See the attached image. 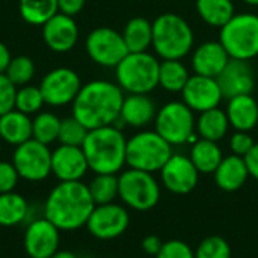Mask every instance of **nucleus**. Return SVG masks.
<instances>
[{
	"label": "nucleus",
	"instance_id": "obj_10",
	"mask_svg": "<svg viewBox=\"0 0 258 258\" xmlns=\"http://www.w3.org/2000/svg\"><path fill=\"white\" fill-rule=\"evenodd\" d=\"M12 163L21 180L29 183L44 181L51 175V150L35 139L15 147Z\"/></svg>",
	"mask_w": 258,
	"mask_h": 258
},
{
	"label": "nucleus",
	"instance_id": "obj_7",
	"mask_svg": "<svg viewBox=\"0 0 258 258\" xmlns=\"http://www.w3.org/2000/svg\"><path fill=\"white\" fill-rule=\"evenodd\" d=\"M219 41L231 59L251 60L258 56V15L243 12L221 27Z\"/></svg>",
	"mask_w": 258,
	"mask_h": 258
},
{
	"label": "nucleus",
	"instance_id": "obj_41",
	"mask_svg": "<svg viewBox=\"0 0 258 258\" xmlns=\"http://www.w3.org/2000/svg\"><path fill=\"white\" fill-rule=\"evenodd\" d=\"M255 145L252 136L249 135V132H236L233 133V136L230 138V150L233 154L245 157L252 147Z\"/></svg>",
	"mask_w": 258,
	"mask_h": 258
},
{
	"label": "nucleus",
	"instance_id": "obj_22",
	"mask_svg": "<svg viewBox=\"0 0 258 258\" xmlns=\"http://www.w3.org/2000/svg\"><path fill=\"white\" fill-rule=\"evenodd\" d=\"M216 186L224 192H236L245 186L249 178V171L245 157L231 154L222 159L213 172Z\"/></svg>",
	"mask_w": 258,
	"mask_h": 258
},
{
	"label": "nucleus",
	"instance_id": "obj_48",
	"mask_svg": "<svg viewBox=\"0 0 258 258\" xmlns=\"http://www.w3.org/2000/svg\"><path fill=\"white\" fill-rule=\"evenodd\" d=\"M0 150H2V148H0Z\"/></svg>",
	"mask_w": 258,
	"mask_h": 258
},
{
	"label": "nucleus",
	"instance_id": "obj_1",
	"mask_svg": "<svg viewBox=\"0 0 258 258\" xmlns=\"http://www.w3.org/2000/svg\"><path fill=\"white\" fill-rule=\"evenodd\" d=\"M95 207L88 184L83 181H59L47 195L42 216L60 231H76L86 227Z\"/></svg>",
	"mask_w": 258,
	"mask_h": 258
},
{
	"label": "nucleus",
	"instance_id": "obj_8",
	"mask_svg": "<svg viewBox=\"0 0 258 258\" xmlns=\"http://www.w3.org/2000/svg\"><path fill=\"white\" fill-rule=\"evenodd\" d=\"M122 204L136 212H148L160 201V183L151 172L128 168L118 175Z\"/></svg>",
	"mask_w": 258,
	"mask_h": 258
},
{
	"label": "nucleus",
	"instance_id": "obj_45",
	"mask_svg": "<svg viewBox=\"0 0 258 258\" xmlns=\"http://www.w3.org/2000/svg\"><path fill=\"white\" fill-rule=\"evenodd\" d=\"M11 59H12V56H11L9 48L0 41V74H3V73L6 71V68H8V65H9Z\"/></svg>",
	"mask_w": 258,
	"mask_h": 258
},
{
	"label": "nucleus",
	"instance_id": "obj_44",
	"mask_svg": "<svg viewBox=\"0 0 258 258\" xmlns=\"http://www.w3.org/2000/svg\"><path fill=\"white\" fill-rule=\"evenodd\" d=\"M245 162L249 171V177L258 181V142H255L252 150L245 156Z\"/></svg>",
	"mask_w": 258,
	"mask_h": 258
},
{
	"label": "nucleus",
	"instance_id": "obj_3",
	"mask_svg": "<svg viewBox=\"0 0 258 258\" xmlns=\"http://www.w3.org/2000/svg\"><path fill=\"white\" fill-rule=\"evenodd\" d=\"M127 139L116 125H106L88 132L82 145L89 171L94 174H118L125 166Z\"/></svg>",
	"mask_w": 258,
	"mask_h": 258
},
{
	"label": "nucleus",
	"instance_id": "obj_37",
	"mask_svg": "<svg viewBox=\"0 0 258 258\" xmlns=\"http://www.w3.org/2000/svg\"><path fill=\"white\" fill-rule=\"evenodd\" d=\"M195 258H231L230 243L222 236H207L195 249Z\"/></svg>",
	"mask_w": 258,
	"mask_h": 258
},
{
	"label": "nucleus",
	"instance_id": "obj_21",
	"mask_svg": "<svg viewBox=\"0 0 258 258\" xmlns=\"http://www.w3.org/2000/svg\"><path fill=\"white\" fill-rule=\"evenodd\" d=\"M157 115L154 100L148 94H127L124 97L119 119L122 125L142 128L153 122Z\"/></svg>",
	"mask_w": 258,
	"mask_h": 258
},
{
	"label": "nucleus",
	"instance_id": "obj_20",
	"mask_svg": "<svg viewBox=\"0 0 258 258\" xmlns=\"http://www.w3.org/2000/svg\"><path fill=\"white\" fill-rule=\"evenodd\" d=\"M231 57L221 41H207L194 50L192 68L195 74L216 79L224 71Z\"/></svg>",
	"mask_w": 258,
	"mask_h": 258
},
{
	"label": "nucleus",
	"instance_id": "obj_40",
	"mask_svg": "<svg viewBox=\"0 0 258 258\" xmlns=\"http://www.w3.org/2000/svg\"><path fill=\"white\" fill-rule=\"evenodd\" d=\"M20 181V175L12 162L0 160V194L14 192Z\"/></svg>",
	"mask_w": 258,
	"mask_h": 258
},
{
	"label": "nucleus",
	"instance_id": "obj_24",
	"mask_svg": "<svg viewBox=\"0 0 258 258\" xmlns=\"http://www.w3.org/2000/svg\"><path fill=\"white\" fill-rule=\"evenodd\" d=\"M0 139L18 147L32 139V118L17 109L0 116Z\"/></svg>",
	"mask_w": 258,
	"mask_h": 258
},
{
	"label": "nucleus",
	"instance_id": "obj_39",
	"mask_svg": "<svg viewBox=\"0 0 258 258\" xmlns=\"http://www.w3.org/2000/svg\"><path fill=\"white\" fill-rule=\"evenodd\" d=\"M17 86L3 73L0 74V116L15 109Z\"/></svg>",
	"mask_w": 258,
	"mask_h": 258
},
{
	"label": "nucleus",
	"instance_id": "obj_28",
	"mask_svg": "<svg viewBox=\"0 0 258 258\" xmlns=\"http://www.w3.org/2000/svg\"><path fill=\"white\" fill-rule=\"evenodd\" d=\"M189 157L200 174H213L222 162L224 154L218 142L198 139L194 142Z\"/></svg>",
	"mask_w": 258,
	"mask_h": 258
},
{
	"label": "nucleus",
	"instance_id": "obj_32",
	"mask_svg": "<svg viewBox=\"0 0 258 258\" xmlns=\"http://www.w3.org/2000/svg\"><path fill=\"white\" fill-rule=\"evenodd\" d=\"M88 189L95 206L115 203L119 194L118 175L116 174H95V177L88 184Z\"/></svg>",
	"mask_w": 258,
	"mask_h": 258
},
{
	"label": "nucleus",
	"instance_id": "obj_36",
	"mask_svg": "<svg viewBox=\"0 0 258 258\" xmlns=\"http://www.w3.org/2000/svg\"><path fill=\"white\" fill-rule=\"evenodd\" d=\"M88 128L76 119L73 115L60 119V128H59V138L57 141L60 145H71V147H82L86 136H88Z\"/></svg>",
	"mask_w": 258,
	"mask_h": 258
},
{
	"label": "nucleus",
	"instance_id": "obj_29",
	"mask_svg": "<svg viewBox=\"0 0 258 258\" xmlns=\"http://www.w3.org/2000/svg\"><path fill=\"white\" fill-rule=\"evenodd\" d=\"M197 11L206 24L219 29L236 14L233 0H197Z\"/></svg>",
	"mask_w": 258,
	"mask_h": 258
},
{
	"label": "nucleus",
	"instance_id": "obj_16",
	"mask_svg": "<svg viewBox=\"0 0 258 258\" xmlns=\"http://www.w3.org/2000/svg\"><path fill=\"white\" fill-rule=\"evenodd\" d=\"M183 101L194 112H206L215 107H219L224 95L221 86L215 77L194 74L189 77L186 86L181 91Z\"/></svg>",
	"mask_w": 258,
	"mask_h": 258
},
{
	"label": "nucleus",
	"instance_id": "obj_2",
	"mask_svg": "<svg viewBox=\"0 0 258 258\" xmlns=\"http://www.w3.org/2000/svg\"><path fill=\"white\" fill-rule=\"evenodd\" d=\"M124 91L118 83L107 80H92L82 85L73 101V116L88 130L115 125L119 119Z\"/></svg>",
	"mask_w": 258,
	"mask_h": 258
},
{
	"label": "nucleus",
	"instance_id": "obj_27",
	"mask_svg": "<svg viewBox=\"0 0 258 258\" xmlns=\"http://www.w3.org/2000/svg\"><path fill=\"white\" fill-rule=\"evenodd\" d=\"M231 125L227 112L221 107L201 112L197 119V132L200 138L213 142H219L221 139H224Z\"/></svg>",
	"mask_w": 258,
	"mask_h": 258
},
{
	"label": "nucleus",
	"instance_id": "obj_38",
	"mask_svg": "<svg viewBox=\"0 0 258 258\" xmlns=\"http://www.w3.org/2000/svg\"><path fill=\"white\" fill-rule=\"evenodd\" d=\"M156 258H195V251L186 242L174 239L163 242V246Z\"/></svg>",
	"mask_w": 258,
	"mask_h": 258
},
{
	"label": "nucleus",
	"instance_id": "obj_12",
	"mask_svg": "<svg viewBox=\"0 0 258 258\" xmlns=\"http://www.w3.org/2000/svg\"><path fill=\"white\" fill-rule=\"evenodd\" d=\"M130 225V215L125 206L109 203L95 206L88 222L86 230L98 240H113L121 237Z\"/></svg>",
	"mask_w": 258,
	"mask_h": 258
},
{
	"label": "nucleus",
	"instance_id": "obj_33",
	"mask_svg": "<svg viewBox=\"0 0 258 258\" xmlns=\"http://www.w3.org/2000/svg\"><path fill=\"white\" fill-rule=\"evenodd\" d=\"M60 119L53 112H38L32 119V139L50 145L57 141Z\"/></svg>",
	"mask_w": 258,
	"mask_h": 258
},
{
	"label": "nucleus",
	"instance_id": "obj_19",
	"mask_svg": "<svg viewBox=\"0 0 258 258\" xmlns=\"http://www.w3.org/2000/svg\"><path fill=\"white\" fill-rule=\"evenodd\" d=\"M42 39L54 53L73 50L79 39V27L74 17L57 12L42 26Z\"/></svg>",
	"mask_w": 258,
	"mask_h": 258
},
{
	"label": "nucleus",
	"instance_id": "obj_26",
	"mask_svg": "<svg viewBox=\"0 0 258 258\" xmlns=\"http://www.w3.org/2000/svg\"><path fill=\"white\" fill-rule=\"evenodd\" d=\"M122 38L128 53L148 51V48L153 47V21L144 17L128 20L122 30Z\"/></svg>",
	"mask_w": 258,
	"mask_h": 258
},
{
	"label": "nucleus",
	"instance_id": "obj_14",
	"mask_svg": "<svg viewBox=\"0 0 258 258\" xmlns=\"http://www.w3.org/2000/svg\"><path fill=\"white\" fill-rule=\"evenodd\" d=\"M60 230L47 218L39 216L26 224L23 234V248L29 258H51L59 251Z\"/></svg>",
	"mask_w": 258,
	"mask_h": 258
},
{
	"label": "nucleus",
	"instance_id": "obj_11",
	"mask_svg": "<svg viewBox=\"0 0 258 258\" xmlns=\"http://www.w3.org/2000/svg\"><path fill=\"white\" fill-rule=\"evenodd\" d=\"M85 48L92 62L106 68H116V65L128 54L122 33L110 27H97L88 36Z\"/></svg>",
	"mask_w": 258,
	"mask_h": 258
},
{
	"label": "nucleus",
	"instance_id": "obj_46",
	"mask_svg": "<svg viewBox=\"0 0 258 258\" xmlns=\"http://www.w3.org/2000/svg\"><path fill=\"white\" fill-rule=\"evenodd\" d=\"M51 258H79L74 252L71 251H67V249H59L56 254H53Z\"/></svg>",
	"mask_w": 258,
	"mask_h": 258
},
{
	"label": "nucleus",
	"instance_id": "obj_15",
	"mask_svg": "<svg viewBox=\"0 0 258 258\" xmlns=\"http://www.w3.org/2000/svg\"><path fill=\"white\" fill-rule=\"evenodd\" d=\"M159 172L163 187L175 195L190 194L200 181L198 169L184 154H172Z\"/></svg>",
	"mask_w": 258,
	"mask_h": 258
},
{
	"label": "nucleus",
	"instance_id": "obj_30",
	"mask_svg": "<svg viewBox=\"0 0 258 258\" xmlns=\"http://www.w3.org/2000/svg\"><path fill=\"white\" fill-rule=\"evenodd\" d=\"M190 74L181 59H163L159 68V86L168 92H181Z\"/></svg>",
	"mask_w": 258,
	"mask_h": 258
},
{
	"label": "nucleus",
	"instance_id": "obj_17",
	"mask_svg": "<svg viewBox=\"0 0 258 258\" xmlns=\"http://www.w3.org/2000/svg\"><path fill=\"white\" fill-rule=\"evenodd\" d=\"M89 165L82 147L59 145L51 151V175L57 181H82Z\"/></svg>",
	"mask_w": 258,
	"mask_h": 258
},
{
	"label": "nucleus",
	"instance_id": "obj_5",
	"mask_svg": "<svg viewBox=\"0 0 258 258\" xmlns=\"http://www.w3.org/2000/svg\"><path fill=\"white\" fill-rule=\"evenodd\" d=\"M160 60L150 54L128 53L115 68L116 83L127 94H150L159 86Z\"/></svg>",
	"mask_w": 258,
	"mask_h": 258
},
{
	"label": "nucleus",
	"instance_id": "obj_43",
	"mask_svg": "<svg viewBox=\"0 0 258 258\" xmlns=\"http://www.w3.org/2000/svg\"><path fill=\"white\" fill-rule=\"evenodd\" d=\"M162 246H163V240L157 234H150V236L144 237V240H142V249L148 255L156 257L159 254V251L162 249Z\"/></svg>",
	"mask_w": 258,
	"mask_h": 258
},
{
	"label": "nucleus",
	"instance_id": "obj_13",
	"mask_svg": "<svg viewBox=\"0 0 258 258\" xmlns=\"http://www.w3.org/2000/svg\"><path fill=\"white\" fill-rule=\"evenodd\" d=\"M80 88L82 82L79 74L67 67H59L48 71L39 83L45 104L54 107L73 104Z\"/></svg>",
	"mask_w": 258,
	"mask_h": 258
},
{
	"label": "nucleus",
	"instance_id": "obj_47",
	"mask_svg": "<svg viewBox=\"0 0 258 258\" xmlns=\"http://www.w3.org/2000/svg\"><path fill=\"white\" fill-rule=\"evenodd\" d=\"M246 5H251V6H258V0H243Z\"/></svg>",
	"mask_w": 258,
	"mask_h": 258
},
{
	"label": "nucleus",
	"instance_id": "obj_9",
	"mask_svg": "<svg viewBox=\"0 0 258 258\" xmlns=\"http://www.w3.org/2000/svg\"><path fill=\"white\" fill-rule=\"evenodd\" d=\"M195 112L184 101H169L157 110L154 130L172 147L184 145L195 139Z\"/></svg>",
	"mask_w": 258,
	"mask_h": 258
},
{
	"label": "nucleus",
	"instance_id": "obj_42",
	"mask_svg": "<svg viewBox=\"0 0 258 258\" xmlns=\"http://www.w3.org/2000/svg\"><path fill=\"white\" fill-rule=\"evenodd\" d=\"M86 0H57V8L59 12L70 15V17H76L77 14L82 12V9L85 8Z\"/></svg>",
	"mask_w": 258,
	"mask_h": 258
},
{
	"label": "nucleus",
	"instance_id": "obj_31",
	"mask_svg": "<svg viewBox=\"0 0 258 258\" xmlns=\"http://www.w3.org/2000/svg\"><path fill=\"white\" fill-rule=\"evenodd\" d=\"M18 11L21 18L32 26H44L59 12L57 0H20Z\"/></svg>",
	"mask_w": 258,
	"mask_h": 258
},
{
	"label": "nucleus",
	"instance_id": "obj_25",
	"mask_svg": "<svg viewBox=\"0 0 258 258\" xmlns=\"http://www.w3.org/2000/svg\"><path fill=\"white\" fill-rule=\"evenodd\" d=\"M30 221V204L27 200L14 192L0 194V227L12 228Z\"/></svg>",
	"mask_w": 258,
	"mask_h": 258
},
{
	"label": "nucleus",
	"instance_id": "obj_4",
	"mask_svg": "<svg viewBox=\"0 0 258 258\" xmlns=\"http://www.w3.org/2000/svg\"><path fill=\"white\" fill-rule=\"evenodd\" d=\"M194 42V30L181 15L165 12L153 21V48L160 59H183Z\"/></svg>",
	"mask_w": 258,
	"mask_h": 258
},
{
	"label": "nucleus",
	"instance_id": "obj_35",
	"mask_svg": "<svg viewBox=\"0 0 258 258\" xmlns=\"http://www.w3.org/2000/svg\"><path fill=\"white\" fill-rule=\"evenodd\" d=\"M35 62L29 57V56H15L11 59L5 74L8 76V79L17 86H24L29 85L30 80L35 76Z\"/></svg>",
	"mask_w": 258,
	"mask_h": 258
},
{
	"label": "nucleus",
	"instance_id": "obj_6",
	"mask_svg": "<svg viewBox=\"0 0 258 258\" xmlns=\"http://www.w3.org/2000/svg\"><path fill=\"white\" fill-rule=\"evenodd\" d=\"M169 145L156 130H142L127 139L125 165L145 172H159L172 156Z\"/></svg>",
	"mask_w": 258,
	"mask_h": 258
},
{
	"label": "nucleus",
	"instance_id": "obj_18",
	"mask_svg": "<svg viewBox=\"0 0 258 258\" xmlns=\"http://www.w3.org/2000/svg\"><path fill=\"white\" fill-rule=\"evenodd\" d=\"M216 80L221 86L224 98L227 100L239 95L252 94L255 88V76L249 60L230 59Z\"/></svg>",
	"mask_w": 258,
	"mask_h": 258
},
{
	"label": "nucleus",
	"instance_id": "obj_23",
	"mask_svg": "<svg viewBox=\"0 0 258 258\" xmlns=\"http://www.w3.org/2000/svg\"><path fill=\"white\" fill-rule=\"evenodd\" d=\"M225 112L236 132H251L258 124V103L252 94L230 98Z\"/></svg>",
	"mask_w": 258,
	"mask_h": 258
},
{
	"label": "nucleus",
	"instance_id": "obj_34",
	"mask_svg": "<svg viewBox=\"0 0 258 258\" xmlns=\"http://www.w3.org/2000/svg\"><path fill=\"white\" fill-rule=\"evenodd\" d=\"M45 104L42 92L39 86L33 85H24L17 88V95H15V109L26 113V115H33L41 112L42 106Z\"/></svg>",
	"mask_w": 258,
	"mask_h": 258
}]
</instances>
